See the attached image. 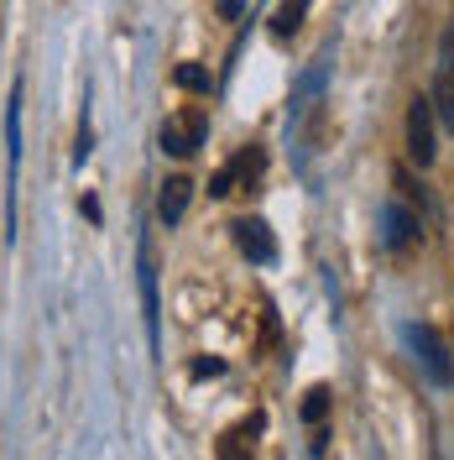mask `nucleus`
<instances>
[{
  "mask_svg": "<svg viewBox=\"0 0 454 460\" xmlns=\"http://www.w3.org/2000/svg\"><path fill=\"white\" fill-rule=\"evenodd\" d=\"M433 137H439V115H433V100H428V94H418V100L407 105V157H413L418 168H428V163L439 157Z\"/></svg>",
  "mask_w": 454,
  "mask_h": 460,
  "instance_id": "obj_1",
  "label": "nucleus"
},
{
  "mask_svg": "<svg viewBox=\"0 0 454 460\" xmlns=\"http://www.w3.org/2000/svg\"><path fill=\"white\" fill-rule=\"evenodd\" d=\"M204 137H209V120L199 111H183L162 120V152H172V157H194L204 146Z\"/></svg>",
  "mask_w": 454,
  "mask_h": 460,
  "instance_id": "obj_2",
  "label": "nucleus"
},
{
  "mask_svg": "<svg viewBox=\"0 0 454 460\" xmlns=\"http://www.w3.org/2000/svg\"><path fill=\"white\" fill-rule=\"evenodd\" d=\"M407 341L418 350V361H423V372L439 382V387H450L454 382V361H450V345L439 341V330H428V324H413L407 330Z\"/></svg>",
  "mask_w": 454,
  "mask_h": 460,
  "instance_id": "obj_3",
  "label": "nucleus"
},
{
  "mask_svg": "<svg viewBox=\"0 0 454 460\" xmlns=\"http://www.w3.org/2000/svg\"><path fill=\"white\" fill-rule=\"evenodd\" d=\"M418 209H407V204H387V209H381V241H387V252H407V246H413V241H418Z\"/></svg>",
  "mask_w": 454,
  "mask_h": 460,
  "instance_id": "obj_4",
  "label": "nucleus"
},
{
  "mask_svg": "<svg viewBox=\"0 0 454 460\" xmlns=\"http://www.w3.org/2000/svg\"><path fill=\"white\" fill-rule=\"evenodd\" d=\"M136 283H142V314H146V335L157 345V324H162V309H157V261H152V246L142 241L136 252Z\"/></svg>",
  "mask_w": 454,
  "mask_h": 460,
  "instance_id": "obj_5",
  "label": "nucleus"
},
{
  "mask_svg": "<svg viewBox=\"0 0 454 460\" xmlns=\"http://www.w3.org/2000/svg\"><path fill=\"white\" fill-rule=\"evenodd\" d=\"M235 246H240L251 261H261V267L277 257V241L266 235V220H251V215H246V220H235Z\"/></svg>",
  "mask_w": 454,
  "mask_h": 460,
  "instance_id": "obj_6",
  "label": "nucleus"
},
{
  "mask_svg": "<svg viewBox=\"0 0 454 460\" xmlns=\"http://www.w3.org/2000/svg\"><path fill=\"white\" fill-rule=\"evenodd\" d=\"M188 199H194V183H188V178H168L162 194H157V220L172 230L183 215H188Z\"/></svg>",
  "mask_w": 454,
  "mask_h": 460,
  "instance_id": "obj_7",
  "label": "nucleus"
},
{
  "mask_svg": "<svg viewBox=\"0 0 454 460\" xmlns=\"http://www.w3.org/2000/svg\"><path fill=\"white\" fill-rule=\"evenodd\" d=\"M309 5L313 0H283V5H277V31H283V37L287 31H298L303 27V16H309Z\"/></svg>",
  "mask_w": 454,
  "mask_h": 460,
  "instance_id": "obj_8",
  "label": "nucleus"
},
{
  "mask_svg": "<svg viewBox=\"0 0 454 460\" xmlns=\"http://www.w3.org/2000/svg\"><path fill=\"white\" fill-rule=\"evenodd\" d=\"M324 413H329V393H324V387H313L309 402H303V419H309V424H319Z\"/></svg>",
  "mask_w": 454,
  "mask_h": 460,
  "instance_id": "obj_9",
  "label": "nucleus"
},
{
  "mask_svg": "<svg viewBox=\"0 0 454 460\" xmlns=\"http://www.w3.org/2000/svg\"><path fill=\"white\" fill-rule=\"evenodd\" d=\"M256 434H261V413H256V419H251V424H246V429H235V434H230L225 456H235V450H240V445H256Z\"/></svg>",
  "mask_w": 454,
  "mask_h": 460,
  "instance_id": "obj_10",
  "label": "nucleus"
},
{
  "mask_svg": "<svg viewBox=\"0 0 454 460\" xmlns=\"http://www.w3.org/2000/svg\"><path fill=\"white\" fill-rule=\"evenodd\" d=\"M209 194H214V199H225V194H235V168H230V163H225L220 172H214V183H209Z\"/></svg>",
  "mask_w": 454,
  "mask_h": 460,
  "instance_id": "obj_11",
  "label": "nucleus"
},
{
  "mask_svg": "<svg viewBox=\"0 0 454 460\" xmlns=\"http://www.w3.org/2000/svg\"><path fill=\"white\" fill-rule=\"evenodd\" d=\"M178 84L183 89H209V74H204V68H178Z\"/></svg>",
  "mask_w": 454,
  "mask_h": 460,
  "instance_id": "obj_12",
  "label": "nucleus"
}]
</instances>
